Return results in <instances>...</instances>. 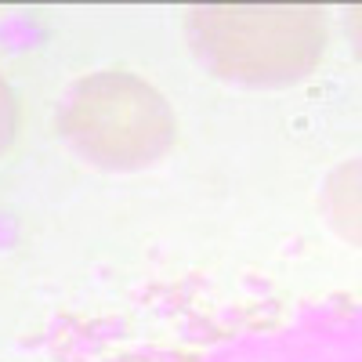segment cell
<instances>
[{"label": "cell", "instance_id": "obj_1", "mask_svg": "<svg viewBox=\"0 0 362 362\" xmlns=\"http://www.w3.org/2000/svg\"><path fill=\"white\" fill-rule=\"evenodd\" d=\"M69 134L102 163H141L174 134V119L153 87L127 73H102L80 83L69 105Z\"/></svg>", "mask_w": 362, "mask_h": 362}, {"label": "cell", "instance_id": "obj_2", "mask_svg": "<svg viewBox=\"0 0 362 362\" xmlns=\"http://www.w3.org/2000/svg\"><path fill=\"white\" fill-rule=\"evenodd\" d=\"M199 25H206V47H214L228 69H247L243 76H268L276 69H300L305 58L290 51L272 47L293 44V47H315L322 51V29L312 11L293 8H221V11H199Z\"/></svg>", "mask_w": 362, "mask_h": 362}, {"label": "cell", "instance_id": "obj_3", "mask_svg": "<svg viewBox=\"0 0 362 362\" xmlns=\"http://www.w3.org/2000/svg\"><path fill=\"white\" fill-rule=\"evenodd\" d=\"M11 95H8V87H4V80H0V148L8 145V138H11Z\"/></svg>", "mask_w": 362, "mask_h": 362}]
</instances>
